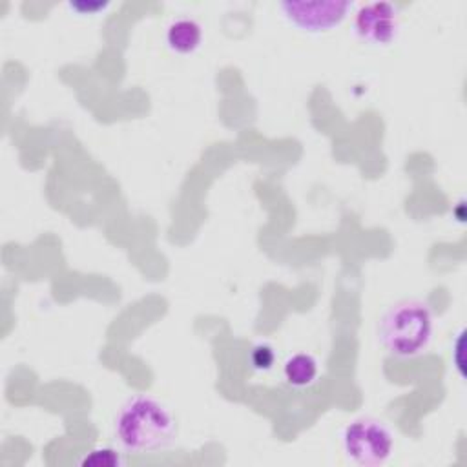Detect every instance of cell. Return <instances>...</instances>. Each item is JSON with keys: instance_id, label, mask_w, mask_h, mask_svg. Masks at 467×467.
<instances>
[{"instance_id": "cell-1", "label": "cell", "mask_w": 467, "mask_h": 467, "mask_svg": "<svg viewBox=\"0 0 467 467\" xmlns=\"http://www.w3.org/2000/svg\"><path fill=\"white\" fill-rule=\"evenodd\" d=\"M113 436L126 452L153 454L175 443L177 418L161 400L135 394L119 407L113 418Z\"/></svg>"}, {"instance_id": "cell-2", "label": "cell", "mask_w": 467, "mask_h": 467, "mask_svg": "<svg viewBox=\"0 0 467 467\" xmlns=\"http://www.w3.org/2000/svg\"><path fill=\"white\" fill-rule=\"evenodd\" d=\"M434 334V316L431 306L414 297L392 303L376 323V341L398 359L421 356Z\"/></svg>"}, {"instance_id": "cell-3", "label": "cell", "mask_w": 467, "mask_h": 467, "mask_svg": "<svg viewBox=\"0 0 467 467\" xmlns=\"http://www.w3.org/2000/svg\"><path fill=\"white\" fill-rule=\"evenodd\" d=\"M341 449L348 462L361 467H378L394 452V434L378 418L359 416L341 431Z\"/></svg>"}, {"instance_id": "cell-4", "label": "cell", "mask_w": 467, "mask_h": 467, "mask_svg": "<svg viewBox=\"0 0 467 467\" xmlns=\"http://www.w3.org/2000/svg\"><path fill=\"white\" fill-rule=\"evenodd\" d=\"M283 20L306 35H323L337 29L352 13L348 0H283L277 4Z\"/></svg>"}, {"instance_id": "cell-5", "label": "cell", "mask_w": 467, "mask_h": 467, "mask_svg": "<svg viewBox=\"0 0 467 467\" xmlns=\"http://www.w3.org/2000/svg\"><path fill=\"white\" fill-rule=\"evenodd\" d=\"M354 35L367 46H390L400 33V11L390 2H368L354 13Z\"/></svg>"}, {"instance_id": "cell-6", "label": "cell", "mask_w": 467, "mask_h": 467, "mask_svg": "<svg viewBox=\"0 0 467 467\" xmlns=\"http://www.w3.org/2000/svg\"><path fill=\"white\" fill-rule=\"evenodd\" d=\"M202 44V26L195 18H175L166 27V46L177 55H192Z\"/></svg>"}, {"instance_id": "cell-7", "label": "cell", "mask_w": 467, "mask_h": 467, "mask_svg": "<svg viewBox=\"0 0 467 467\" xmlns=\"http://www.w3.org/2000/svg\"><path fill=\"white\" fill-rule=\"evenodd\" d=\"M319 361L308 352H296L283 363V378L294 389H306L317 381Z\"/></svg>"}, {"instance_id": "cell-8", "label": "cell", "mask_w": 467, "mask_h": 467, "mask_svg": "<svg viewBox=\"0 0 467 467\" xmlns=\"http://www.w3.org/2000/svg\"><path fill=\"white\" fill-rule=\"evenodd\" d=\"M275 359H277V352L266 341H257L248 350V365L255 372H268V370H272L274 365H275Z\"/></svg>"}, {"instance_id": "cell-9", "label": "cell", "mask_w": 467, "mask_h": 467, "mask_svg": "<svg viewBox=\"0 0 467 467\" xmlns=\"http://www.w3.org/2000/svg\"><path fill=\"white\" fill-rule=\"evenodd\" d=\"M80 465L86 467H117L122 465L120 454L111 447H97L80 460Z\"/></svg>"}, {"instance_id": "cell-10", "label": "cell", "mask_w": 467, "mask_h": 467, "mask_svg": "<svg viewBox=\"0 0 467 467\" xmlns=\"http://www.w3.org/2000/svg\"><path fill=\"white\" fill-rule=\"evenodd\" d=\"M66 7L75 16H100L111 7V2H84V0H78V2H67Z\"/></svg>"}]
</instances>
